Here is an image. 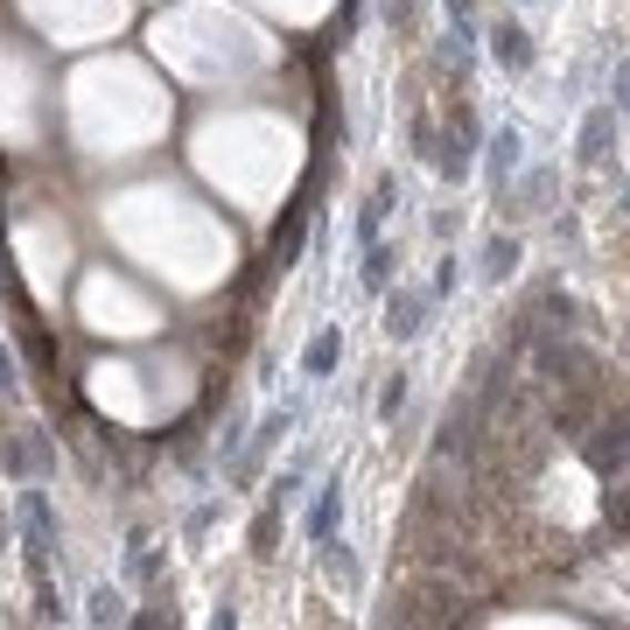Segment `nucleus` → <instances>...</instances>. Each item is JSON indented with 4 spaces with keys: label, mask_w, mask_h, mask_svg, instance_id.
<instances>
[{
    "label": "nucleus",
    "mask_w": 630,
    "mask_h": 630,
    "mask_svg": "<svg viewBox=\"0 0 630 630\" xmlns=\"http://www.w3.org/2000/svg\"><path fill=\"white\" fill-rule=\"evenodd\" d=\"M50 539H57V519H50V498L35 484H21V553H29L35 581L50 575Z\"/></svg>",
    "instance_id": "f257e3e1"
},
{
    "label": "nucleus",
    "mask_w": 630,
    "mask_h": 630,
    "mask_svg": "<svg viewBox=\"0 0 630 630\" xmlns=\"http://www.w3.org/2000/svg\"><path fill=\"white\" fill-rule=\"evenodd\" d=\"M427 308H435V287H393L386 295V336L414 344V336L427 329Z\"/></svg>",
    "instance_id": "f03ea898"
},
{
    "label": "nucleus",
    "mask_w": 630,
    "mask_h": 630,
    "mask_svg": "<svg viewBox=\"0 0 630 630\" xmlns=\"http://www.w3.org/2000/svg\"><path fill=\"white\" fill-rule=\"evenodd\" d=\"M519 162H526V133H519V126L484 133V169H490V190H498V196H505L511 175H519Z\"/></svg>",
    "instance_id": "7ed1b4c3"
},
{
    "label": "nucleus",
    "mask_w": 630,
    "mask_h": 630,
    "mask_svg": "<svg viewBox=\"0 0 630 630\" xmlns=\"http://www.w3.org/2000/svg\"><path fill=\"white\" fill-rule=\"evenodd\" d=\"M484 141V133H477V120H469V105L456 112V133H448V141H441V154H435V169L448 175V183H463V175H469V148H477Z\"/></svg>",
    "instance_id": "20e7f679"
},
{
    "label": "nucleus",
    "mask_w": 630,
    "mask_h": 630,
    "mask_svg": "<svg viewBox=\"0 0 630 630\" xmlns=\"http://www.w3.org/2000/svg\"><path fill=\"white\" fill-rule=\"evenodd\" d=\"M617 126H623V112H617V105H596L589 120H581V141H575V154H581V162H610Z\"/></svg>",
    "instance_id": "39448f33"
},
{
    "label": "nucleus",
    "mask_w": 630,
    "mask_h": 630,
    "mask_svg": "<svg viewBox=\"0 0 630 630\" xmlns=\"http://www.w3.org/2000/svg\"><path fill=\"white\" fill-rule=\"evenodd\" d=\"M490 57L519 78V71H532V35L519 29V21H490Z\"/></svg>",
    "instance_id": "423d86ee"
},
{
    "label": "nucleus",
    "mask_w": 630,
    "mask_h": 630,
    "mask_svg": "<svg viewBox=\"0 0 630 630\" xmlns=\"http://www.w3.org/2000/svg\"><path fill=\"white\" fill-rule=\"evenodd\" d=\"M295 420H302L295 407H274V414H266V420H260V435H253V456L238 463V477H253V469H260V456H266V448H274V441H281V435H287Z\"/></svg>",
    "instance_id": "0eeeda50"
},
{
    "label": "nucleus",
    "mask_w": 630,
    "mask_h": 630,
    "mask_svg": "<svg viewBox=\"0 0 630 630\" xmlns=\"http://www.w3.org/2000/svg\"><path fill=\"white\" fill-rule=\"evenodd\" d=\"M519 260H526V245H519V238H490V253H484V281H490V287H505L511 274H519Z\"/></svg>",
    "instance_id": "6e6552de"
},
{
    "label": "nucleus",
    "mask_w": 630,
    "mask_h": 630,
    "mask_svg": "<svg viewBox=\"0 0 630 630\" xmlns=\"http://www.w3.org/2000/svg\"><path fill=\"white\" fill-rule=\"evenodd\" d=\"M336 357H344V336H336V329H323V336H315V344L302 350V372H308V378H323V372L336 365Z\"/></svg>",
    "instance_id": "1a4fd4ad"
},
{
    "label": "nucleus",
    "mask_w": 630,
    "mask_h": 630,
    "mask_svg": "<svg viewBox=\"0 0 630 630\" xmlns=\"http://www.w3.org/2000/svg\"><path fill=\"white\" fill-rule=\"evenodd\" d=\"M329 526H336V484H323V498H315V511H308V539L315 547H329Z\"/></svg>",
    "instance_id": "9d476101"
},
{
    "label": "nucleus",
    "mask_w": 630,
    "mask_h": 630,
    "mask_svg": "<svg viewBox=\"0 0 630 630\" xmlns=\"http://www.w3.org/2000/svg\"><path fill=\"white\" fill-rule=\"evenodd\" d=\"M399 407H407V372H393V378H386V393H378V420H393Z\"/></svg>",
    "instance_id": "9b49d317"
},
{
    "label": "nucleus",
    "mask_w": 630,
    "mask_h": 630,
    "mask_svg": "<svg viewBox=\"0 0 630 630\" xmlns=\"http://www.w3.org/2000/svg\"><path fill=\"white\" fill-rule=\"evenodd\" d=\"M386 274H393V253L386 245H365V287H386Z\"/></svg>",
    "instance_id": "f8f14e48"
},
{
    "label": "nucleus",
    "mask_w": 630,
    "mask_h": 630,
    "mask_svg": "<svg viewBox=\"0 0 630 630\" xmlns=\"http://www.w3.org/2000/svg\"><path fill=\"white\" fill-rule=\"evenodd\" d=\"M610 92H617L610 105H617V112H623V120H630V57L617 63V78H610Z\"/></svg>",
    "instance_id": "ddd939ff"
},
{
    "label": "nucleus",
    "mask_w": 630,
    "mask_h": 630,
    "mask_svg": "<svg viewBox=\"0 0 630 630\" xmlns=\"http://www.w3.org/2000/svg\"><path fill=\"white\" fill-rule=\"evenodd\" d=\"M92 617H99V623H112V617H120V596L99 589V596H92Z\"/></svg>",
    "instance_id": "4468645a"
},
{
    "label": "nucleus",
    "mask_w": 630,
    "mask_h": 630,
    "mask_svg": "<svg viewBox=\"0 0 630 630\" xmlns=\"http://www.w3.org/2000/svg\"><path fill=\"white\" fill-rule=\"evenodd\" d=\"M623 204H630V196H623Z\"/></svg>",
    "instance_id": "2eb2a0df"
}]
</instances>
